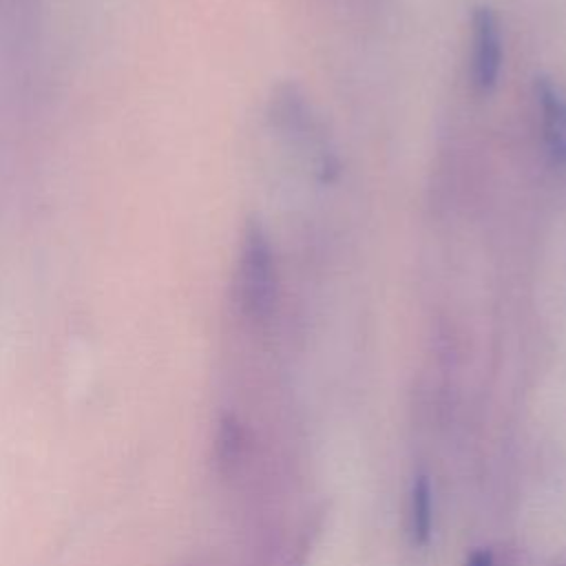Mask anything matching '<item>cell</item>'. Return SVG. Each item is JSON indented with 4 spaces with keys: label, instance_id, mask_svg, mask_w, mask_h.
I'll list each match as a JSON object with an SVG mask.
<instances>
[{
    "label": "cell",
    "instance_id": "6da1fadb",
    "mask_svg": "<svg viewBox=\"0 0 566 566\" xmlns=\"http://www.w3.org/2000/svg\"><path fill=\"white\" fill-rule=\"evenodd\" d=\"M276 263L268 232L259 219H250L237 261V303L250 321L263 323L276 307Z\"/></svg>",
    "mask_w": 566,
    "mask_h": 566
},
{
    "label": "cell",
    "instance_id": "7a4b0ae2",
    "mask_svg": "<svg viewBox=\"0 0 566 566\" xmlns=\"http://www.w3.org/2000/svg\"><path fill=\"white\" fill-rule=\"evenodd\" d=\"M502 71V31L491 7L478 4L471 13V80L480 93H491Z\"/></svg>",
    "mask_w": 566,
    "mask_h": 566
},
{
    "label": "cell",
    "instance_id": "3957f363",
    "mask_svg": "<svg viewBox=\"0 0 566 566\" xmlns=\"http://www.w3.org/2000/svg\"><path fill=\"white\" fill-rule=\"evenodd\" d=\"M535 99L544 146L553 161L566 164V95L548 77H537Z\"/></svg>",
    "mask_w": 566,
    "mask_h": 566
},
{
    "label": "cell",
    "instance_id": "277c9868",
    "mask_svg": "<svg viewBox=\"0 0 566 566\" xmlns=\"http://www.w3.org/2000/svg\"><path fill=\"white\" fill-rule=\"evenodd\" d=\"M433 528V502H431V482L424 473H418L411 484L409 500V531L416 546H427Z\"/></svg>",
    "mask_w": 566,
    "mask_h": 566
},
{
    "label": "cell",
    "instance_id": "5b68a950",
    "mask_svg": "<svg viewBox=\"0 0 566 566\" xmlns=\"http://www.w3.org/2000/svg\"><path fill=\"white\" fill-rule=\"evenodd\" d=\"M243 451V431L234 418H223L219 422V433H217V460L221 467L230 469L232 464L239 462Z\"/></svg>",
    "mask_w": 566,
    "mask_h": 566
},
{
    "label": "cell",
    "instance_id": "8992f818",
    "mask_svg": "<svg viewBox=\"0 0 566 566\" xmlns=\"http://www.w3.org/2000/svg\"><path fill=\"white\" fill-rule=\"evenodd\" d=\"M464 566H493V557L489 551H475V553H471V557L467 559Z\"/></svg>",
    "mask_w": 566,
    "mask_h": 566
}]
</instances>
